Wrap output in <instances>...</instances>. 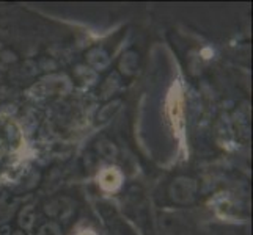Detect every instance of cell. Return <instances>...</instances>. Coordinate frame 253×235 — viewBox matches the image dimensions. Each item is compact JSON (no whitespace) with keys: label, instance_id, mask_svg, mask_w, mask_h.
Instances as JSON below:
<instances>
[{"label":"cell","instance_id":"9c48e42d","mask_svg":"<svg viewBox=\"0 0 253 235\" xmlns=\"http://www.w3.org/2000/svg\"><path fill=\"white\" fill-rule=\"evenodd\" d=\"M173 121H181V115H182V107H181V99L174 98V103L170 107Z\"/></svg>","mask_w":253,"mask_h":235},{"label":"cell","instance_id":"7c38bea8","mask_svg":"<svg viewBox=\"0 0 253 235\" xmlns=\"http://www.w3.org/2000/svg\"><path fill=\"white\" fill-rule=\"evenodd\" d=\"M0 235H5V234H0Z\"/></svg>","mask_w":253,"mask_h":235},{"label":"cell","instance_id":"52a82bcc","mask_svg":"<svg viewBox=\"0 0 253 235\" xmlns=\"http://www.w3.org/2000/svg\"><path fill=\"white\" fill-rule=\"evenodd\" d=\"M19 226L24 231H32L33 223H35V207L32 204L24 205L19 212V220H17Z\"/></svg>","mask_w":253,"mask_h":235},{"label":"cell","instance_id":"8992f818","mask_svg":"<svg viewBox=\"0 0 253 235\" xmlns=\"http://www.w3.org/2000/svg\"><path fill=\"white\" fill-rule=\"evenodd\" d=\"M96 151H98V154L101 157H104V159H107V160L117 159V155H118V147L115 146L113 141L107 140V138H102V140L98 141V144H96Z\"/></svg>","mask_w":253,"mask_h":235},{"label":"cell","instance_id":"6da1fadb","mask_svg":"<svg viewBox=\"0 0 253 235\" xmlns=\"http://www.w3.org/2000/svg\"><path fill=\"white\" fill-rule=\"evenodd\" d=\"M198 191V184L195 179L187 176H178L171 180L169 187V196L174 204L189 205L195 201Z\"/></svg>","mask_w":253,"mask_h":235},{"label":"cell","instance_id":"3957f363","mask_svg":"<svg viewBox=\"0 0 253 235\" xmlns=\"http://www.w3.org/2000/svg\"><path fill=\"white\" fill-rule=\"evenodd\" d=\"M99 185L106 190V191H115L117 188H120L121 180H123V174L118 168H106L99 172L98 176Z\"/></svg>","mask_w":253,"mask_h":235},{"label":"cell","instance_id":"7a4b0ae2","mask_svg":"<svg viewBox=\"0 0 253 235\" xmlns=\"http://www.w3.org/2000/svg\"><path fill=\"white\" fill-rule=\"evenodd\" d=\"M44 212L50 218H58L62 221H66L69 216L74 213V202L68 198H57L52 199L44 205Z\"/></svg>","mask_w":253,"mask_h":235},{"label":"cell","instance_id":"30bf717a","mask_svg":"<svg viewBox=\"0 0 253 235\" xmlns=\"http://www.w3.org/2000/svg\"><path fill=\"white\" fill-rule=\"evenodd\" d=\"M77 235H96V232L91 231V229H84L81 232H77Z\"/></svg>","mask_w":253,"mask_h":235},{"label":"cell","instance_id":"8fae6325","mask_svg":"<svg viewBox=\"0 0 253 235\" xmlns=\"http://www.w3.org/2000/svg\"><path fill=\"white\" fill-rule=\"evenodd\" d=\"M11 235H24V234H22V232H19V231H17V232H13Z\"/></svg>","mask_w":253,"mask_h":235},{"label":"cell","instance_id":"277c9868","mask_svg":"<svg viewBox=\"0 0 253 235\" xmlns=\"http://www.w3.org/2000/svg\"><path fill=\"white\" fill-rule=\"evenodd\" d=\"M138 67V54L134 50H129L120 60V71L125 75H132Z\"/></svg>","mask_w":253,"mask_h":235},{"label":"cell","instance_id":"5b68a950","mask_svg":"<svg viewBox=\"0 0 253 235\" xmlns=\"http://www.w3.org/2000/svg\"><path fill=\"white\" fill-rule=\"evenodd\" d=\"M86 62H88L94 67L102 69V67H106L109 65V54L101 47L91 49L88 52V55H86Z\"/></svg>","mask_w":253,"mask_h":235},{"label":"cell","instance_id":"ba28073f","mask_svg":"<svg viewBox=\"0 0 253 235\" xmlns=\"http://www.w3.org/2000/svg\"><path fill=\"white\" fill-rule=\"evenodd\" d=\"M37 235H63V232L57 221H47L38 229Z\"/></svg>","mask_w":253,"mask_h":235}]
</instances>
